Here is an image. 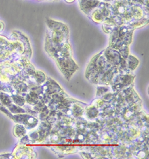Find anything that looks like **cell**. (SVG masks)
<instances>
[{"mask_svg":"<svg viewBox=\"0 0 149 159\" xmlns=\"http://www.w3.org/2000/svg\"><path fill=\"white\" fill-rule=\"evenodd\" d=\"M20 117L22 118V120L19 121V123H21L25 125L26 128H35L38 123V120L35 117H31V116L26 115V114H21V115H20Z\"/></svg>","mask_w":149,"mask_h":159,"instance_id":"6da1fadb","label":"cell"},{"mask_svg":"<svg viewBox=\"0 0 149 159\" xmlns=\"http://www.w3.org/2000/svg\"><path fill=\"white\" fill-rule=\"evenodd\" d=\"M85 114L86 117H87L88 119H94L98 116V110L95 106H90V107L86 109Z\"/></svg>","mask_w":149,"mask_h":159,"instance_id":"7a4b0ae2","label":"cell"},{"mask_svg":"<svg viewBox=\"0 0 149 159\" xmlns=\"http://www.w3.org/2000/svg\"><path fill=\"white\" fill-rule=\"evenodd\" d=\"M14 133L17 137H22V136L26 135V127L22 125H16V127H14Z\"/></svg>","mask_w":149,"mask_h":159,"instance_id":"3957f363","label":"cell"},{"mask_svg":"<svg viewBox=\"0 0 149 159\" xmlns=\"http://www.w3.org/2000/svg\"><path fill=\"white\" fill-rule=\"evenodd\" d=\"M26 101L31 105H36L39 102L38 95L35 92H31L29 94H28L26 96Z\"/></svg>","mask_w":149,"mask_h":159,"instance_id":"277c9868","label":"cell"},{"mask_svg":"<svg viewBox=\"0 0 149 159\" xmlns=\"http://www.w3.org/2000/svg\"><path fill=\"white\" fill-rule=\"evenodd\" d=\"M72 113L75 117H80V116L82 115V113H83V109H82L81 107H80V106L74 105L72 109Z\"/></svg>","mask_w":149,"mask_h":159,"instance_id":"5b68a950","label":"cell"},{"mask_svg":"<svg viewBox=\"0 0 149 159\" xmlns=\"http://www.w3.org/2000/svg\"><path fill=\"white\" fill-rule=\"evenodd\" d=\"M13 99L14 100V103H16V104L22 106L25 104V99H24L23 97L16 95L15 96H13Z\"/></svg>","mask_w":149,"mask_h":159,"instance_id":"8992f818","label":"cell"},{"mask_svg":"<svg viewBox=\"0 0 149 159\" xmlns=\"http://www.w3.org/2000/svg\"><path fill=\"white\" fill-rule=\"evenodd\" d=\"M108 89L107 88H98V91H97V96H102L104 95V93H107Z\"/></svg>","mask_w":149,"mask_h":159,"instance_id":"52a82bcc","label":"cell"},{"mask_svg":"<svg viewBox=\"0 0 149 159\" xmlns=\"http://www.w3.org/2000/svg\"><path fill=\"white\" fill-rule=\"evenodd\" d=\"M146 153L145 151H143V150H141L140 152H139L138 153V156L140 158H144V157H146Z\"/></svg>","mask_w":149,"mask_h":159,"instance_id":"ba28073f","label":"cell"},{"mask_svg":"<svg viewBox=\"0 0 149 159\" xmlns=\"http://www.w3.org/2000/svg\"><path fill=\"white\" fill-rule=\"evenodd\" d=\"M66 1H67V2H72L73 0H66Z\"/></svg>","mask_w":149,"mask_h":159,"instance_id":"9c48e42d","label":"cell"}]
</instances>
